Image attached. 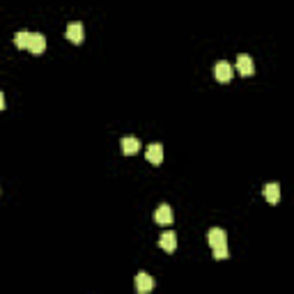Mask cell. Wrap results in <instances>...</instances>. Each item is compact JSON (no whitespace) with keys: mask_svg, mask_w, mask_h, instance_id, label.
Wrapping results in <instances>:
<instances>
[{"mask_svg":"<svg viewBox=\"0 0 294 294\" xmlns=\"http://www.w3.org/2000/svg\"><path fill=\"white\" fill-rule=\"evenodd\" d=\"M214 76H216V80H218V83H230V80H232V67H230V62H226V60L216 62Z\"/></svg>","mask_w":294,"mask_h":294,"instance_id":"obj_1","label":"cell"},{"mask_svg":"<svg viewBox=\"0 0 294 294\" xmlns=\"http://www.w3.org/2000/svg\"><path fill=\"white\" fill-rule=\"evenodd\" d=\"M207 239H210V246H212V248L228 246V234H226V230H220V228H212L210 234H207Z\"/></svg>","mask_w":294,"mask_h":294,"instance_id":"obj_2","label":"cell"},{"mask_svg":"<svg viewBox=\"0 0 294 294\" xmlns=\"http://www.w3.org/2000/svg\"><path fill=\"white\" fill-rule=\"evenodd\" d=\"M237 69H239V74L242 76H253V72H255V64H253V60H250V56H237Z\"/></svg>","mask_w":294,"mask_h":294,"instance_id":"obj_3","label":"cell"},{"mask_svg":"<svg viewBox=\"0 0 294 294\" xmlns=\"http://www.w3.org/2000/svg\"><path fill=\"white\" fill-rule=\"evenodd\" d=\"M152 288H154V278L150 276V274H145V272H140L136 276V290L140 294H147V292H152Z\"/></svg>","mask_w":294,"mask_h":294,"instance_id":"obj_4","label":"cell"},{"mask_svg":"<svg viewBox=\"0 0 294 294\" xmlns=\"http://www.w3.org/2000/svg\"><path fill=\"white\" fill-rule=\"evenodd\" d=\"M158 246L166 250V253H172V250L177 248V234L175 232H164L161 237H158Z\"/></svg>","mask_w":294,"mask_h":294,"instance_id":"obj_5","label":"cell"},{"mask_svg":"<svg viewBox=\"0 0 294 294\" xmlns=\"http://www.w3.org/2000/svg\"><path fill=\"white\" fill-rule=\"evenodd\" d=\"M83 23H78V21H74V23H69L67 26V40L69 42H74V44H80L83 42Z\"/></svg>","mask_w":294,"mask_h":294,"instance_id":"obj_6","label":"cell"},{"mask_svg":"<svg viewBox=\"0 0 294 294\" xmlns=\"http://www.w3.org/2000/svg\"><path fill=\"white\" fill-rule=\"evenodd\" d=\"M28 51H32L34 56H42V53L46 51V37L40 32H32V37H30V46Z\"/></svg>","mask_w":294,"mask_h":294,"instance_id":"obj_7","label":"cell"},{"mask_svg":"<svg viewBox=\"0 0 294 294\" xmlns=\"http://www.w3.org/2000/svg\"><path fill=\"white\" fill-rule=\"evenodd\" d=\"M147 161L152 166H158L164 161V145H158V142H152V145L147 147Z\"/></svg>","mask_w":294,"mask_h":294,"instance_id":"obj_8","label":"cell"},{"mask_svg":"<svg viewBox=\"0 0 294 294\" xmlns=\"http://www.w3.org/2000/svg\"><path fill=\"white\" fill-rule=\"evenodd\" d=\"M154 220H156L158 226H170V223H172V210H170L168 204H161V207L154 212Z\"/></svg>","mask_w":294,"mask_h":294,"instance_id":"obj_9","label":"cell"},{"mask_svg":"<svg viewBox=\"0 0 294 294\" xmlns=\"http://www.w3.org/2000/svg\"><path fill=\"white\" fill-rule=\"evenodd\" d=\"M264 198L269 204H278V200H280V186H278L276 182H272V184L264 186Z\"/></svg>","mask_w":294,"mask_h":294,"instance_id":"obj_10","label":"cell"},{"mask_svg":"<svg viewBox=\"0 0 294 294\" xmlns=\"http://www.w3.org/2000/svg\"><path fill=\"white\" fill-rule=\"evenodd\" d=\"M120 145H122V152H124L126 156H129V154H136L138 150H140V140H138V138H134V136L122 138V142H120Z\"/></svg>","mask_w":294,"mask_h":294,"instance_id":"obj_11","label":"cell"},{"mask_svg":"<svg viewBox=\"0 0 294 294\" xmlns=\"http://www.w3.org/2000/svg\"><path fill=\"white\" fill-rule=\"evenodd\" d=\"M30 37H32V32H28V30H21V32L14 34V44H16L18 48H28V46H30Z\"/></svg>","mask_w":294,"mask_h":294,"instance_id":"obj_12","label":"cell"},{"mask_svg":"<svg viewBox=\"0 0 294 294\" xmlns=\"http://www.w3.org/2000/svg\"><path fill=\"white\" fill-rule=\"evenodd\" d=\"M214 258H216V260H228V246L214 248Z\"/></svg>","mask_w":294,"mask_h":294,"instance_id":"obj_13","label":"cell"},{"mask_svg":"<svg viewBox=\"0 0 294 294\" xmlns=\"http://www.w3.org/2000/svg\"><path fill=\"white\" fill-rule=\"evenodd\" d=\"M2 108H5V94L0 92V110H2Z\"/></svg>","mask_w":294,"mask_h":294,"instance_id":"obj_14","label":"cell"}]
</instances>
